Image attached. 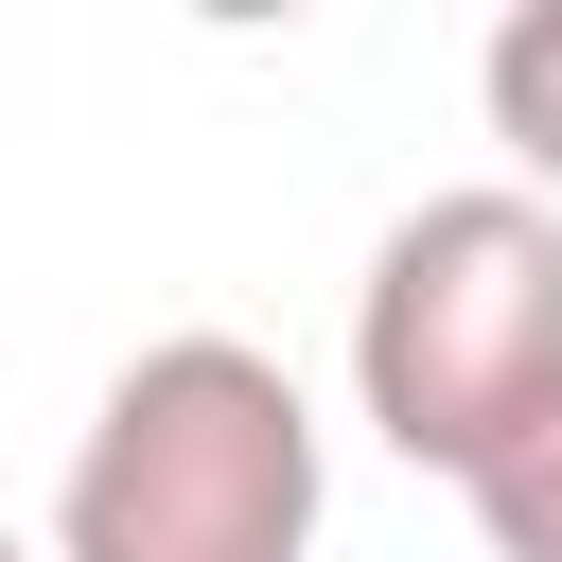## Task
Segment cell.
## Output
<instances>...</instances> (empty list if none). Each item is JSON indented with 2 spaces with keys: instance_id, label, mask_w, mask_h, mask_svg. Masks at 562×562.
<instances>
[{
  "instance_id": "obj_4",
  "label": "cell",
  "mask_w": 562,
  "mask_h": 562,
  "mask_svg": "<svg viewBox=\"0 0 562 562\" xmlns=\"http://www.w3.org/2000/svg\"><path fill=\"white\" fill-rule=\"evenodd\" d=\"M474 527H492V562H562V404L474 457Z\"/></svg>"
},
{
  "instance_id": "obj_2",
  "label": "cell",
  "mask_w": 562,
  "mask_h": 562,
  "mask_svg": "<svg viewBox=\"0 0 562 562\" xmlns=\"http://www.w3.org/2000/svg\"><path fill=\"white\" fill-rule=\"evenodd\" d=\"M351 404L386 457L457 474L562 404V211L544 193H422L351 281Z\"/></svg>"
},
{
  "instance_id": "obj_1",
  "label": "cell",
  "mask_w": 562,
  "mask_h": 562,
  "mask_svg": "<svg viewBox=\"0 0 562 562\" xmlns=\"http://www.w3.org/2000/svg\"><path fill=\"white\" fill-rule=\"evenodd\" d=\"M53 562H316L299 369L246 334H158L53 474Z\"/></svg>"
},
{
  "instance_id": "obj_3",
  "label": "cell",
  "mask_w": 562,
  "mask_h": 562,
  "mask_svg": "<svg viewBox=\"0 0 562 562\" xmlns=\"http://www.w3.org/2000/svg\"><path fill=\"white\" fill-rule=\"evenodd\" d=\"M474 105H492V140L562 193V0H509L492 18V53H474Z\"/></svg>"
}]
</instances>
